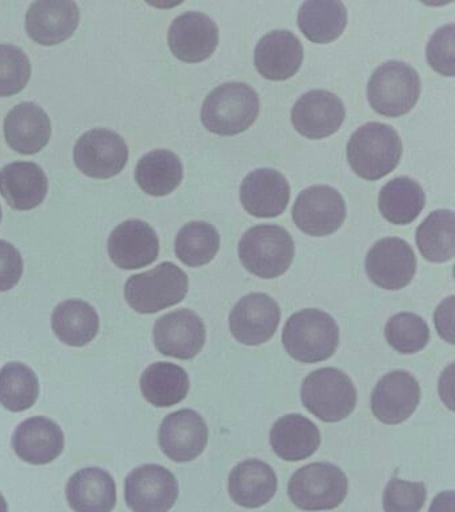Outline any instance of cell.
<instances>
[{
  "instance_id": "obj_44",
  "label": "cell",
  "mask_w": 455,
  "mask_h": 512,
  "mask_svg": "<svg viewBox=\"0 0 455 512\" xmlns=\"http://www.w3.org/2000/svg\"><path fill=\"white\" fill-rule=\"evenodd\" d=\"M0 512H9V504H7L5 496L0 494Z\"/></svg>"
},
{
  "instance_id": "obj_26",
  "label": "cell",
  "mask_w": 455,
  "mask_h": 512,
  "mask_svg": "<svg viewBox=\"0 0 455 512\" xmlns=\"http://www.w3.org/2000/svg\"><path fill=\"white\" fill-rule=\"evenodd\" d=\"M66 496L75 512H111L117 504V484L102 468H83L71 476Z\"/></svg>"
},
{
  "instance_id": "obj_1",
  "label": "cell",
  "mask_w": 455,
  "mask_h": 512,
  "mask_svg": "<svg viewBox=\"0 0 455 512\" xmlns=\"http://www.w3.org/2000/svg\"><path fill=\"white\" fill-rule=\"evenodd\" d=\"M402 151V140L394 128L370 122L351 135L347 143V160L359 178L378 180L395 170Z\"/></svg>"
},
{
  "instance_id": "obj_28",
  "label": "cell",
  "mask_w": 455,
  "mask_h": 512,
  "mask_svg": "<svg viewBox=\"0 0 455 512\" xmlns=\"http://www.w3.org/2000/svg\"><path fill=\"white\" fill-rule=\"evenodd\" d=\"M270 443L279 458L299 462L310 458L321 446V432L306 416L290 414L274 423Z\"/></svg>"
},
{
  "instance_id": "obj_10",
  "label": "cell",
  "mask_w": 455,
  "mask_h": 512,
  "mask_svg": "<svg viewBox=\"0 0 455 512\" xmlns=\"http://www.w3.org/2000/svg\"><path fill=\"white\" fill-rule=\"evenodd\" d=\"M179 495L173 472L158 464H143L127 475L125 499L134 512H169Z\"/></svg>"
},
{
  "instance_id": "obj_23",
  "label": "cell",
  "mask_w": 455,
  "mask_h": 512,
  "mask_svg": "<svg viewBox=\"0 0 455 512\" xmlns=\"http://www.w3.org/2000/svg\"><path fill=\"white\" fill-rule=\"evenodd\" d=\"M15 454L34 466L54 462L65 448V435L54 420L34 416L22 422L13 435Z\"/></svg>"
},
{
  "instance_id": "obj_37",
  "label": "cell",
  "mask_w": 455,
  "mask_h": 512,
  "mask_svg": "<svg viewBox=\"0 0 455 512\" xmlns=\"http://www.w3.org/2000/svg\"><path fill=\"white\" fill-rule=\"evenodd\" d=\"M387 343L401 354H415L423 350L430 339L429 326L413 312L394 315L386 324Z\"/></svg>"
},
{
  "instance_id": "obj_39",
  "label": "cell",
  "mask_w": 455,
  "mask_h": 512,
  "mask_svg": "<svg viewBox=\"0 0 455 512\" xmlns=\"http://www.w3.org/2000/svg\"><path fill=\"white\" fill-rule=\"evenodd\" d=\"M427 491L422 482L391 479L383 492L385 512H419L425 506Z\"/></svg>"
},
{
  "instance_id": "obj_42",
  "label": "cell",
  "mask_w": 455,
  "mask_h": 512,
  "mask_svg": "<svg viewBox=\"0 0 455 512\" xmlns=\"http://www.w3.org/2000/svg\"><path fill=\"white\" fill-rule=\"evenodd\" d=\"M453 310L454 296H450L439 304L437 312H435V324H437L439 335L447 342L453 344Z\"/></svg>"
},
{
  "instance_id": "obj_43",
  "label": "cell",
  "mask_w": 455,
  "mask_h": 512,
  "mask_svg": "<svg viewBox=\"0 0 455 512\" xmlns=\"http://www.w3.org/2000/svg\"><path fill=\"white\" fill-rule=\"evenodd\" d=\"M454 500L453 491L442 492L431 503L429 512H454Z\"/></svg>"
},
{
  "instance_id": "obj_34",
  "label": "cell",
  "mask_w": 455,
  "mask_h": 512,
  "mask_svg": "<svg viewBox=\"0 0 455 512\" xmlns=\"http://www.w3.org/2000/svg\"><path fill=\"white\" fill-rule=\"evenodd\" d=\"M454 212H431L417 228V246L423 258L433 263H445L454 258Z\"/></svg>"
},
{
  "instance_id": "obj_16",
  "label": "cell",
  "mask_w": 455,
  "mask_h": 512,
  "mask_svg": "<svg viewBox=\"0 0 455 512\" xmlns=\"http://www.w3.org/2000/svg\"><path fill=\"white\" fill-rule=\"evenodd\" d=\"M346 118L342 100L333 92H306L291 110V123L307 139H323L335 134Z\"/></svg>"
},
{
  "instance_id": "obj_5",
  "label": "cell",
  "mask_w": 455,
  "mask_h": 512,
  "mask_svg": "<svg viewBox=\"0 0 455 512\" xmlns=\"http://www.w3.org/2000/svg\"><path fill=\"white\" fill-rule=\"evenodd\" d=\"M189 291L186 272L171 262L130 276L125 284L126 302L139 314H155L181 303Z\"/></svg>"
},
{
  "instance_id": "obj_29",
  "label": "cell",
  "mask_w": 455,
  "mask_h": 512,
  "mask_svg": "<svg viewBox=\"0 0 455 512\" xmlns=\"http://www.w3.org/2000/svg\"><path fill=\"white\" fill-rule=\"evenodd\" d=\"M51 327L58 339L67 346L83 347L98 335L99 315L85 300H66L55 307Z\"/></svg>"
},
{
  "instance_id": "obj_22",
  "label": "cell",
  "mask_w": 455,
  "mask_h": 512,
  "mask_svg": "<svg viewBox=\"0 0 455 512\" xmlns=\"http://www.w3.org/2000/svg\"><path fill=\"white\" fill-rule=\"evenodd\" d=\"M254 62L263 78L275 82L293 78L303 62L301 40L287 30L271 31L255 47Z\"/></svg>"
},
{
  "instance_id": "obj_11",
  "label": "cell",
  "mask_w": 455,
  "mask_h": 512,
  "mask_svg": "<svg viewBox=\"0 0 455 512\" xmlns=\"http://www.w3.org/2000/svg\"><path fill=\"white\" fill-rule=\"evenodd\" d=\"M346 219V203L330 186H313L298 195L293 220L299 230L311 236H327L337 231Z\"/></svg>"
},
{
  "instance_id": "obj_21",
  "label": "cell",
  "mask_w": 455,
  "mask_h": 512,
  "mask_svg": "<svg viewBox=\"0 0 455 512\" xmlns=\"http://www.w3.org/2000/svg\"><path fill=\"white\" fill-rule=\"evenodd\" d=\"M77 3L45 0L31 4L26 16V31L35 43L55 46L71 38L79 26Z\"/></svg>"
},
{
  "instance_id": "obj_6",
  "label": "cell",
  "mask_w": 455,
  "mask_h": 512,
  "mask_svg": "<svg viewBox=\"0 0 455 512\" xmlns=\"http://www.w3.org/2000/svg\"><path fill=\"white\" fill-rule=\"evenodd\" d=\"M421 95L418 72L407 63L391 60L379 66L367 84V99L375 112L398 118L413 110Z\"/></svg>"
},
{
  "instance_id": "obj_25",
  "label": "cell",
  "mask_w": 455,
  "mask_h": 512,
  "mask_svg": "<svg viewBox=\"0 0 455 512\" xmlns=\"http://www.w3.org/2000/svg\"><path fill=\"white\" fill-rule=\"evenodd\" d=\"M47 190L49 180L37 163L15 162L0 171V194L14 210L38 207L45 200Z\"/></svg>"
},
{
  "instance_id": "obj_24",
  "label": "cell",
  "mask_w": 455,
  "mask_h": 512,
  "mask_svg": "<svg viewBox=\"0 0 455 512\" xmlns=\"http://www.w3.org/2000/svg\"><path fill=\"white\" fill-rule=\"evenodd\" d=\"M5 138L7 144L19 154H37L51 138L49 115L33 102L18 104L5 120Z\"/></svg>"
},
{
  "instance_id": "obj_3",
  "label": "cell",
  "mask_w": 455,
  "mask_h": 512,
  "mask_svg": "<svg viewBox=\"0 0 455 512\" xmlns=\"http://www.w3.org/2000/svg\"><path fill=\"white\" fill-rule=\"evenodd\" d=\"M287 354L302 363H318L331 358L339 344V328L333 316L306 308L291 315L283 328Z\"/></svg>"
},
{
  "instance_id": "obj_19",
  "label": "cell",
  "mask_w": 455,
  "mask_h": 512,
  "mask_svg": "<svg viewBox=\"0 0 455 512\" xmlns=\"http://www.w3.org/2000/svg\"><path fill=\"white\" fill-rule=\"evenodd\" d=\"M421 400V387L407 371H393L383 376L371 395V411L385 424H399L409 419Z\"/></svg>"
},
{
  "instance_id": "obj_33",
  "label": "cell",
  "mask_w": 455,
  "mask_h": 512,
  "mask_svg": "<svg viewBox=\"0 0 455 512\" xmlns=\"http://www.w3.org/2000/svg\"><path fill=\"white\" fill-rule=\"evenodd\" d=\"M183 166L181 159L169 150L149 152L139 160L135 180L146 194L166 196L181 184Z\"/></svg>"
},
{
  "instance_id": "obj_17",
  "label": "cell",
  "mask_w": 455,
  "mask_h": 512,
  "mask_svg": "<svg viewBox=\"0 0 455 512\" xmlns=\"http://www.w3.org/2000/svg\"><path fill=\"white\" fill-rule=\"evenodd\" d=\"M217 23L202 12H185L169 28V47L175 58L186 63L209 59L217 50Z\"/></svg>"
},
{
  "instance_id": "obj_45",
  "label": "cell",
  "mask_w": 455,
  "mask_h": 512,
  "mask_svg": "<svg viewBox=\"0 0 455 512\" xmlns=\"http://www.w3.org/2000/svg\"><path fill=\"white\" fill-rule=\"evenodd\" d=\"M0 220H2V208H0Z\"/></svg>"
},
{
  "instance_id": "obj_15",
  "label": "cell",
  "mask_w": 455,
  "mask_h": 512,
  "mask_svg": "<svg viewBox=\"0 0 455 512\" xmlns=\"http://www.w3.org/2000/svg\"><path fill=\"white\" fill-rule=\"evenodd\" d=\"M154 343L163 355L183 360L193 359L205 346V323L187 308L169 312L155 322Z\"/></svg>"
},
{
  "instance_id": "obj_38",
  "label": "cell",
  "mask_w": 455,
  "mask_h": 512,
  "mask_svg": "<svg viewBox=\"0 0 455 512\" xmlns=\"http://www.w3.org/2000/svg\"><path fill=\"white\" fill-rule=\"evenodd\" d=\"M29 56L17 46L0 44V96L19 94L29 83Z\"/></svg>"
},
{
  "instance_id": "obj_9",
  "label": "cell",
  "mask_w": 455,
  "mask_h": 512,
  "mask_svg": "<svg viewBox=\"0 0 455 512\" xmlns=\"http://www.w3.org/2000/svg\"><path fill=\"white\" fill-rule=\"evenodd\" d=\"M129 160V147L117 132L107 128L87 131L74 147L75 166L95 179H109L122 172Z\"/></svg>"
},
{
  "instance_id": "obj_20",
  "label": "cell",
  "mask_w": 455,
  "mask_h": 512,
  "mask_svg": "<svg viewBox=\"0 0 455 512\" xmlns=\"http://www.w3.org/2000/svg\"><path fill=\"white\" fill-rule=\"evenodd\" d=\"M239 198L250 215L257 218H275L289 204V182L281 172L273 168H258L243 180Z\"/></svg>"
},
{
  "instance_id": "obj_27",
  "label": "cell",
  "mask_w": 455,
  "mask_h": 512,
  "mask_svg": "<svg viewBox=\"0 0 455 512\" xmlns=\"http://www.w3.org/2000/svg\"><path fill=\"white\" fill-rule=\"evenodd\" d=\"M277 475L262 460L249 459L237 464L229 476V494L238 506L258 508L269 503L277 492Z\"/></svg>"
},
{
  "instance_id": "obj_32",
  "label": "cell",
  "mask_w": 455,
  "mask_h": 512,
  "mask_svg": "<svg viewBox=\"0 0 455 512\" xmlns=\"http://www.w3.org/2000/svg\"><path fill=\"white\" fill-rule=\"evenodd\" d=\"M347 11L342 2L313 0L299 8L298 26L310 42L327 44L334 42L345 31Z\"/></svg>"
},
{
  "instance_id": "obj_4",
  "label": "cell",
  "mask_w": 455,
  "mask_h": 512,
  "mask_svg": "<svg viewBox=\"0 0 455 512\" xmlns=\"http://www.w3.org/2000/svg\"><path fill=\"white\" fill-rule=\"evenodd\" d=\"M295 254L294 240L285 228L259 224L239 240L238 255L243 267L263 279L285 274Z\"/></svg>"
},
{
  "instance_id": "obj_36",
  "label": "cell",
  "mask_w": 455,
  "mask_h": 512,
  "mask_svg": "<svg viewBox=\"0 0 455 512\" xmlns=\"http://www.w3.org/2000/svg\"><path fill=\"white\" fill-rule=\"evenodd\" d=\"M38 396V376L29 366L13 362L0 370V404L6 410H29L37 402Z\"/></svg>"
},
{
  "instance_id": "obj_41",
  "label": "cell",
  "mask_w": 455,
  "mask_h": 512,
  "mask_svg": "<svg viewBox=\"0 0 455 512\" xmlns=\"http://www.w3.org/2000/svg\"><path fill=\"white\" fill-rule=\"evenodd\" d=\"M23 275L21 252L13 244L0 240V292L11 290Z\"/></svg>"
},
{
  "instance_id": "obj_7",
  "label": "cell",
  "mask_w": 455,
  "mask_h": 512,
  "mask_svg": "<svg viewBox=\"0 0 455 512\" xmlns=\"http://www.w3.org/2000/svg\"><path fill=\"white\" fill-rule=\"evenodd\" d=\"M303 406L323 422H341L357 406V390L353 380L338 370L327 367L311 372L301 388Z\"/></svg>"
},
{
  "instance_id": "obj_35",
  "label": "cell",
  "mask_w": 455,
  "mask_h": 512,
  "mask_svg": "<svg viewBox=\"0 0 455 512\" xmlns=\"http://www.w3.org/2000/svg\"><path fill=\"white\" fill-rule=\"evenodd\" d=\"M219 246L221 238L213 224L191 222L175 238V255L186 266L201 267L215 258Z\"/></svg>"
},
{
  "instance_id": "obj_31",
  "label": "cell",
  "mask_w": 455,
  "mask_h": 512,
  "mask_svg": "<svg viewBox=\"0 0 455 512\" xmlns=\"http://www.w3.org/2000/svg\"><path fill=\"white\" fill-rule=\"evenodd\" d=\"M189 390V375L177 364L154 363L141 376L142 395L155 407L175 406L186 398Z\"/></svg>"
},
{
  "instance_id": "obj_14",
  "label": "cell",
  "mask_w": 455,
  "mask_h": 512,
  "mask_svg": "<svg viewBox=\"0 0 455 512\" xmlns=\"http://www.w3.org/2000/svg\"><path fill=\"white\" fill-rule=\"evenodd\" d=\"M158 440L167 458L177 463L191 462L205 451L209 428L197 411L185 408L163 419Z\"/></svg>"
},
{
  "instance_id": "obj_40",
  "label": "cell",
  "mask_w": 455,
  "mask_h": 512,
  "mask_svg": "<svg viewBox=\"0 0 455 512\" xmlns=\"http://www.w3.org/2000/svg\"><path fill=\"white\" fill-rule=\"evenodd\" d=\"M427 62L441 75L454 76V24L439 28L427 44Z\"/></svg>"
},
{
  "instance_id": "obj_13",
  "label": "cell",
  "mask_w": 455,
  "mask_h": 512,
  "mask_svg": "<svg viewBox=\"0 0 455 512\" xmlns=\"http://www.w3.org/2000/svg\"><path fill=\"white\" fill-rule=\"evenodd\" d=\"M281 322V308L271 296L254 292L243 296L230 314V331L239 343L259 346L273 338Z\"/></svg>"
},
{
  "instance_id": "obj_8",
  "label": "cell",
  "mask_w": 455,
  "mask_h": 512,
  "mask_svg": "<svg viewBox=\"0 0 455 512\" xmlns=\"http://www.w3.org/2000/svg\"><path fill=\"white\" fill-rule=\"evenodd\" d=\"M347 490L345 472L331 463H311L299 468L287 488L291 502L306 511L337 508L345 500Z\"/></svg>"
},
{
  "instance_id": "obj_18",
  "label": "cell",
  "mask_w": 455,
  "mask_h": 512,
  "mask_svg": "<svg viewBox=\"0 0 455 512\" xmlns=\"http://www.w3.org/2000/svg\"><path fill=\"white\" fill-rule=\"evenodd\" d=\"M107 250L115 266L123 270H138L158 259V235L143 220H126L111 232Z\"/></svg>"
},
{
  "instance_id": "obj_2",
  "label": "cell",
  "mask_w": 455,
  "mask_h": 512,
  "mask_svg": "<svg viewBox=\"0 0 455 512\" xmlns=\"http://www.w3.org/2000/svg\"><path fill=\"white\" fill-rule=\"evenodd\" d=\"M259 106L257 91L249 84L225 83L207 95L202 106V123L213 134L238 135L253 126Z\"/></svg>"
},
{
  "instance_id": "obj_12",
  "label": "cell",
  "mask_w": 455,
  "mask_h": 512,
  "mask_svg": "<svg viewBox=\"0 0 455 512\" xmlns=\"http://www.w3.org/2000/svg\"><path fill=\"white\" fill-rule=\"evenodd\" d=\"M366 274L383 290H401L417 272V256L410 244L401 238L378 240L366 256Z\"/></svg>"
},
{
  "instance_id": "obj_30",
  "label": "cell",
  "mask_w": 455,
  "mask_h": 512,
  "mask_svg": "<svg viewBox=\"0 0 455 512\" xmlns=\"http://www.w3.org/2000/svg\"><path fill=\"white\" fill-rule=\"evenodd\" d=\"M426 195L421 184L407 176L390 180L379 192L378 207L387 222L406 226L425 208Z\"/></svg>"
}]
</instances>
